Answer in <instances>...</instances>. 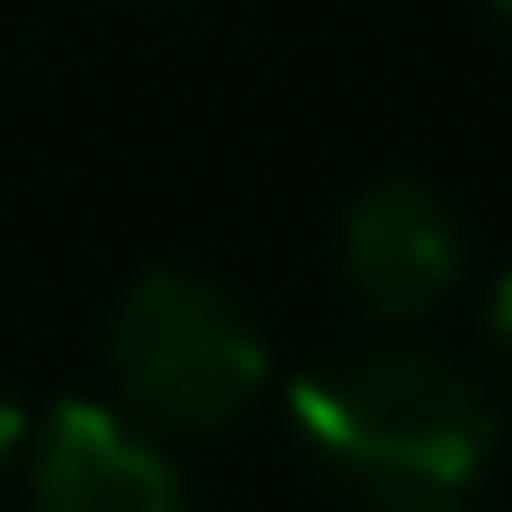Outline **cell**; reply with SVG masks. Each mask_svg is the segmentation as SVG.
Returning a JSON list of instances; mask_svg holds the SVG:
<instances>
[{
    "mask_svg": "<svg viewBox=\"0 0 512 512\" xmlns=\"http://www.w3.org/2000/svg\"><path fill=\"white\" fill-rule=\"evenodd\" d=\"M336 264H344V288H352V304H360L368 320L408 328V320L440 312L448 288H456V272H464L456 208H448L424 176H376V184H360V200L344 208Z\"/></svg>",
    "mask_w": 512,
    "mask_h": 512,
    "instance_id": "obj_3",
    "label": "cell"
},
{
    "mask_svg": "<svg viewBox=\"0 0 512 512\" xmlns=\"http://www.w3.org/2000/svg\"><path fill=\"white\" fill-rule=\"evenodd\" d=\"M480 8H488V16H496V24H512V0H480Z\"/></svg>",
    "mask_w": 512,
    "mask_h": 512,
    "instance_id": "obj_7",
    "label": "cell"
},
{
    "mask_svg": "<svg viewBox=\"0 0 512 512\" xmlns=\"http://www.w3.org/2000/svg\"><path fill=\"white\" fill-rule=\"evenodd\" d=\"M32 512H184V472L120 400H56L24 432Z\"/></svg>",
    "mask_w": 512,
    "mask_h": 512,
    "instance_id": "obj_4",
    "label": "cell"
},
{
    "mask_svg": "<svg viewBox=\"0 0 512 512\" xmlns=\"http://www.w3.org/2000/svg\"><path fill=\"white\" fill-rule=\"evenodd\" d=\"M104 368H112L120 408L176 440L232 432L272 384L256 312L224 280L176 272V264L120 288V304L104 320Z\"/></svg>",
    "mask_w": 512,
    "mask_h": 512,
    "instance_id": "obj_2",
    "label": "cell"
},
{
    "mask_svg": "<svg viewBox=\"0 0 512 512\" xmlns=\"http://www.w3.org/2000/svg\"><path fill=\"white\" fill-rule=\"evenodd\" d=\"M488 368H496V384H504V400H512V272H504L496 296H488Z\"/></svg>",
    "mask_w": 512,
    "mask_h": 512,
    "instance_id": "obj_5",
    "label": "cell"
},
{
    "mask_svg": "<svg viewBox=\"0 0 512 512\" xmlns=\"http://www.w3.org/2000/svg\"><path fill=\"white\" fill-rule=\"evenodd\" d=\"M24 432H32V416H24V400L0 384V480L24 464Z\"/></svg>",
    "mask_w": 512,
    "mask_h": 512,
    "instance_id": "obj_6",
    "label": "cell"
},
{
    "mask_svg": "<svg viewBox=\"0 0 512 512\" xmlns=\"http://www.w3.org/2000/svg\"><path fill=\"white\" fill-rule=\"evenodd\" d=\"M288 424L304 464L360 512H464L496 408L488 392L424 344H344L288 384Z\"/></svg>",
    "mask_w": 512,
    "mask_h": 512,
    "instance_id": "obj_1",
    "label": "cell"
}]
</instances>
